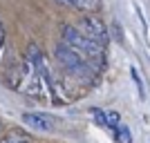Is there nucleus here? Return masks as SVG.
Masks as SVG:
<instances>
[{"label": "nucleus", "instance_id": "obj_1", "mask_svg": "<svg viewBox=\"0 0 150 143\" xmlns=\"http://www.w3.org/2000/svg\"><path fill=\"white\" fill-rule=\"evenodd\" d=\"M61 40L65 45H69V47H74L79 54H83L96 69L103 67V63H105V47L99 45V43H94L92 38H88L79 27L63 25L61 27Z\"/></svg>", "mask_w": 150, "mask_h": 143}, {"label": "nucleus", "instance_id": "obj_4", "mask_svg": "<svg viewBox=\"0 0 150 143\" xmlns=\"http://www.w3.org/2000/svg\"><path fill=\"white\" fill-rule=\"evenodd\" d=\"M23 121H25L29 128L38 130V132H50V130H54V125H56V121H54L50 114H40V112H25L23 114Z\"/></svg>", "mask_w": 150, "mask_h": 143}, {"label": "nucleus", "instance_id": "obj_6", "mask_svg": "<svg viewBox=\"0 0 150 143\" xmlns=\"http://www.w3.org/2000/svg\"><path fill=\"white\" fill-rule=\"evenodd\" d=\"M92 114H94V118H96L103 128H108V130H112V132L121 125V116L117 112H101V110H92Z\"/></svg>", "mask_w": 150, "mask_h": 143}, {"label": "nucleus", "instance_id": "obj_10", "mask_svg": "<svg viewBox=\"0 0 150 143\" xmlns=\"http://www.w3.org/2000/svg\"><path fill=\"white\" fill-rule=\"evenodd\" d=\"M0 130H2V123H0Z\"/></svg>", "mask_w": 150, "mask_h": 143}, {"label": "nucleus", "instance_id": "obj_9", "mask_svg": "<svg viewBox=\"0 0 150 143\" xmlns=\"http://www.w3.org/2000/svg\"><path fill=\"white\" fill-rule=\"evenodd\" d=\"M2 45H5V27H2V20H0V51H2Z\"/></svg>", "mask_w": 150, "mask_h": 143}, {"label": "nucleus", "instance_id": "obj_7", "mask_svg": "<svg viewBox=\"0 0 150 143\" xmlns=\"http://www.w3.org/2000/svg\"><path fill=\"white\" fill-rule=\"evenodd\" d=\"M0 143H31V139L23 130H11L9 134H5L0 139Z\"/></svg>", "mask_w": 150, "mask_h": 143}, {"label": "nucleus", "instance_id": "obj_8", "mask_svg": "<svg viewBox=\"0 0 150 143\" xmlns=\"http://www.w3.org/2000/svg\"><path fill=\"white\" fill-rule=\"evenodd\" d=\"M114 137L119 143H132V137H130V130H128V125H119L117 130H114Z\"/></svg>", "mask_w": 150, "mask_h": 143}, {"label": "nucleus", "instance_id": "obj_5", "mask_svg": "<svg viewBox=\"0 0 150 143\" xmlns=\"http://www.w3.org/2000/svg\"><path fill=\"white\" fill-rule=\"evenodd\" d=\"M58 2L65 7H72L76 11H83V13H94L101 9V0H58Z\"/></svg>", "mask_w": 150, "mask_h": 143}, {"label": "nucleus", "instance_id": "obj_3", "mask_svg": "<svg viewBox=\"0 0 150 143\" xmlns=\"http://www.w3.org/2000/svg\"><path fill=\"white\" fill-rule=\"evenodd\" d=\"M76 27H79L88 38H92L94 43L108 47V43H110V31H108L105 23H103L101 18H96L94 13H85V16L79 20V25H76Z\"/></svg>", "mask_w": 150, "mask_h": 143}, {"label": "nucleus", "instance_id": "obj_2", "mask_svg": "<svg viewBox=\"0 0 150 143\" xmlns=\"http://www.w3.org/2000/svg\"><path fill=\"white\" fill-rule=\"evenodd\" d=\"M54 56H56L58 65H61L67 74H74V76H85L92 72V69H96L92 65V63L88 61V58L83 56V54H79V51L74 49V47H69V45H65L61 40V43L56 45V51H54Z\"/></svg>", "mask_w": 150, "mask_h": 143}]
</instances>
